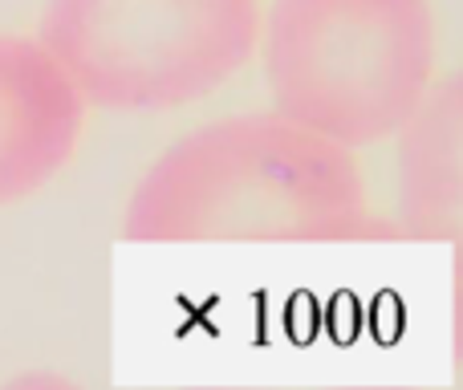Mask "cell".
<instances>
[{"mask_svg":"<svg viewBox=\"0 0 463 390\" xmlns=\"http://www.w3.org/2000/svg\"><path fill=\"white\" fill-rule=\"evenodd\" d=\"M378 220L358 155L277 110L179 135L130 187V244H345Z\"/></svg>","mask_w":463,"mask_h":390,"instance_id":"1","label":"cell"},{"mask_svg":"<svg viewBox=\"0 0 463 390\" xmlns=\"http://www.w3.org/2000/svg\"><path fill=\"white\" fill-rule=\"evenodd\" d=\"M256 49L272 110L350 151L399 135L439 78L431 0H272Z\"/></svg>","mask_w":463,"mask_h":390,"instance_id":"2","label":"cell"},{"mask_svg":"<svg viewBox=\"0 0 463 390\" xmlns=\"http://www.w3.org/2000/svg\"><path fill=\"white\" fill-rule=\"evenodd\" d=\"M37 41L86 106L167 114L252 62L260 0H45Z\"/></svg>","mask_w":463,"mask_h":390,"instance_id":"3","label":"cell"},{"mask_svg":"<svg viewBox=\"0 0 463 390\" xmlns=\"http://www.w3.org/2000/svg\"><path fill=\"white\" fill-rule=\"evenodd\" d=\"M86 110L37 33H0V207L41 195L70 167Z\"/></svg>","mask_w":463,"mask_h":390,"instance_id":"4","label":"cell"},{"mask_svg":"<svg viewBox=\"0 0 463 390\" xmlns=\"http://www.w3.org/2000/svg\"><path fill=\"white\" fill-rule=\"evenodd\" d=\"M394 138V192L402 232L431 244H451L463 228V98L456 78H435L431 94Z\"/></svg>","mask_w":463,"mask_h":390,"instance_id":"5","label":"cell"}]
</instances>
